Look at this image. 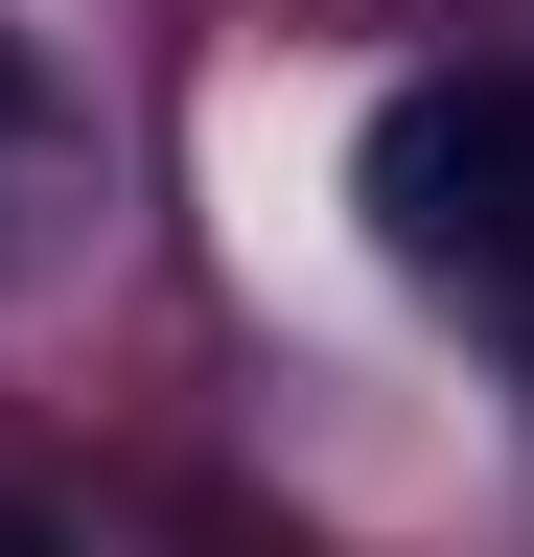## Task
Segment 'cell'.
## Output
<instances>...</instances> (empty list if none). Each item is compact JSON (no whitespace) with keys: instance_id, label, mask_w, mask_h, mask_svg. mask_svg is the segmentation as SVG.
Instances as JSON below:
<instances>
[{"instance_id":"obj_1","label":"cell","mask_w":534,"mask_h":557,"mask_svg":"<svg viewBox=\"0 0 534 557\" xmlns=\"http://www.w3.org/2000/svg\"><path fill=\"white\" fill-rule=\"evenodd\" d=\"M372 233L464 302H534V70H419L372 116Z\"/></svg>"},{"instance_id":"obj_2","label":"cell","mask_w":534,"mask_h":557,"mask_svg":"<svg viewBox=\"0 0 534 557\" xmlns=\"http://www.w3.org/2000/svg\"><path fill=\"white\" fill-rule=\"evenodd\" d=\"M0 557H71V534H47V511H24V487H0Z\"/></svg>"},{"instance_id":"obj_3","label":"cell","mask_w":534,"mask_h":557,"mask_svg":"<svg viewBox=\"0 0 534 557\" xmlns=\"http://www.w3.org/2000/svg\"><path fill=\"white\" fill-rule=\"evenodd\" d=\"M0 139H24V94H0Z\"/></svg>"}]
</instances>
